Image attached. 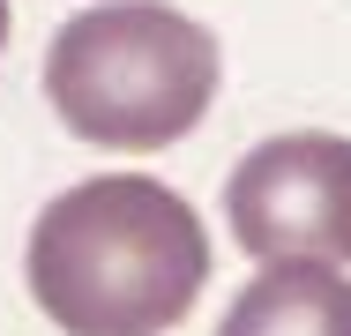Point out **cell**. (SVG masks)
I'll use <instances>...</instances> for the list:
<instances>
[{
  "label": "cell",
  "mask_w": 351,
  "mask_h": 336,
  "mask_svg": "<svg viewBox=\"0 0 351 336\" xmlns=\"http://www.w3.org/2000/svg\"><path fill=\"white\" fill-rule=\"evenodd\" d=\"M217 336H351V276L337 262H262Z\"/></svg>",
  "instance_id": "277c9868"
},
{
  "label": "cell",
  "mask_w": 351,
  "mask_h": 336,
  "mask_svg": "<svg viewBox=\"0 0 351 336\" xmlns=\"http://www.w3.org/2000/svg\"><path fill=\"white\" fill-rule=\"evenodd\" d=\"M232 239L254 262H351V142L269 134L224 180Z\"/></svg>",
  "instance_id": "3957f363"
},
{
  "label": "cell",
  "mask_w": 351,
  "mask_h": 336,
  "mask_svg": "<svg viewBox=\"0 0 351 336\" xmlns=\"http://www.w3.org/2000/svg\"><path fill=\"white\" fill-rule=\"evenodd\" d=\"M30 299L60 336H165L210 276V232L165 180L105 172L30 224Z\"/></svg>",
  "instance_id": "6da1fadb"
},
{
  "label": "cell",
  "mask_w": 351,
  "mask_h": 336,
  "mask_svg": "<svg viewBox=\"0 0 351 336\" xmlns=\"http://www.w3.org/2000/svg\"><path fill=\"white\" fill-rule=\"evenodd\" d=\"M0 45H8V0H0Z\"/></svg>",
  "instance_id": "5b68a950"
},
{
  "label": "cell",
  "mask_w": 351,
  "mask_h": 336,
  "mask_svg": "<svg viewBox=\"0 0 351 336\" xmlns=\"http://www.w3.org/2000/svg\"><path fill=\"white\" fill-rule=\"evenodd\" d=\"M224 53L217 38L165 0H105L53 30L45 97L60 128L105 149H165L202 128Z\"/></svg>",
  "instance_id": "7a4b0ae2"
}]
</instances>
